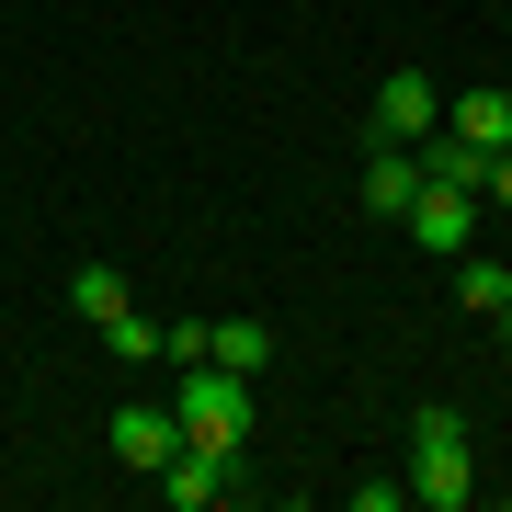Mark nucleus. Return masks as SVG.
I'll return each instance as SVG.
<instances>
[{
    "label": "nucleus",
    "instance_id": "nucleus-7",
    "mask_svg": "<svg viewBox=\"0 0 512 512\" xmlns=\"http://www.w3.org/2000/svg\"><path fill=\"white\" fill-rule=\"evenodd\" d=\"M410 194H421V148L365 137V217H410Z\"/></svg>",
    "mask_w": 512,
    "mask_h": 512
},
{
    "label": "nucleus",
    "instance_id": "nucleus-8",
    "mask_svg": "<svg viewBox=\"0 0 512 512\" xmlns=\"http://www.w3.org/2000/svg\"><path fill=\"white\" fill-rule=\"evenodd\" d=\"M205 365H228V376L262 387V365H274V330H262V319H205Z\"/></svg>",
    "mask_w": 512,
    "mask_h": 512
},
{
    "label": "nucleus",
    "instance_id": "nucleus-3",
    "mask_svg": "<svg viewBox=\"0 0 512 512\" xmlns=\"http://www.w3.org/2000/svg\"><path fill=\"white\" fill-rule=\"evenodd\" d=\"M433 126H444L433 69H387V80H376V103H365V137H387V148H421Z\"/></svg>",
    "mask_w": 512,
    "mask_h": 512
},
{
    "label": "nucleus",
    "instance_id": "nucleus-10",
    "mask_svg": "<svg viewBox=\"0 0 512 512\" xmlns=\"http://www.w3.org/2000/svg\"><path fill=\"white\" fill-rule=\"evenodd\" d=\"M444 114H456V137H467V148H512V92H490V80H478V92H456Z\"/></svg>",
    "mask_w": 512,
    "mask_h": 512
},
{
    "label": "nucleus",
    "instance_id": "nucleus-11",
    "mask_svg": "<svg viewBox=\"0 0 512 512\" xmlns=\"http://www.w3.org/2000/svg\"><path fill=\"white\" fill-rule=\"evenodd\" d=\"M69 308L92 319V330H103V319H126V274H114V262H80V274H69Z\"/></svg>",
    "mask_w": 512,
    "mask_h": 512
},
{
    "label": "nucleus",
    "instance_id": "nucleus-13",
    "mask_svg": "<svg viewBox=\"0 0 512 512\" xmlns=\"http://www.w3.org/2000/svg\"><path fill=\"white\" fill-rule=\"evenodd\" d=\"M478 194H490V205H512V148H490V171H478Z\"/></svg>",
    "mask_w": 512,
    "mask_h": 512
},
{
    "label": "nucleus",
    "instance_id": "nucleus-12",
    "mask_svg": "<svg viewBox=\"0 0 512 512\" xmlns=\"http://www.w3.org/2000/svg\"><path fill=\"white\" fill-rule=\"evenodd\" d=\"M103 353H114V365H160V319H148V308L103 319Z\"/></svg>",
    "mask_w": 512,
    "mask_h": 512
},
{
    "label": "nucleus",
    "instance_id": "nucleus-2",
    "mask_svg": "<svg viewBox=\"0 0 512 512\" xmlns=\"http://www.w3.org/2000/svg\"><path fill=\"white\" fill-rule=\"evenodd\" d=\"M171 410H183V444H217V456H239V444H251V421H262L251 376H228V365H183Z\"/></svg>",
    "mask_w": 512,
    "mask_h": 512
},
{
    "label": "nucleus",
    "instance_id": "nucleus-6",
    "mask_svg": "<svg viewBox=\"0 0 512 512\" xmlns=\"http://www.w3.org/2000/svg\"><path fill=\"white\" fill-rule=\"evenodd\" d=\"M228 467L239 456H217V444H171V467L148 478V490H160L171 512H205V501H228Z\"/></svg>",
    "mask_w": 512,
    "mask_h": 512
},
{
    "label": "nucleus",
    "instance_id": "nucleus-14",
    "mask_svg": "<svg viewBox=\"0 0 512 512\" xmlns=\"http://www.w3.org/2000/svg\"><path fill=\"white\" fill-rule=\"evenodd\" d=\"M501 342H512V308H501Z\"/></svg>",
    "mask_w": 512,
    "mask_h": 512
},
{
    "label": "nucleus",
    "instance_id": "nucleus-1",
    "mask_svg": "<svg viewBox=\"0 0 512 512\" xmlns=\"http://www.w3.org/2000/svg\"><path fill=\"white\" fill-rule=\"evenodd\" d=\"M410 501H421V512H467V501H478L467 421L444 410V399H421V410H410Z\"/></svg>",
    "mask_w": 512,
    "mask_h": 512
},
{
    "label": "nucleus",
    "instance_id": "nucleus-4",
    "mask_svg": "<svg viewBox=\"0 0 512 512\" xmlns=\"http://www.w3.org/2000/svg\"><path fill=\"white\" fill-rule=\"evenodd\" d=\"M103 444H114V467L160 478V467H171V444H183V410H171V399H126V410L103 421Z\"/></svg>",
    "mask_w": 512,
    "mask_h": 512
},
{
    "label": "nucleus",
    "instance_id": "nucleus-9",
    "mask_svg": "<svg viewBox=\"0 0 512 512\" xmlns=\"http://www.w3.org/2000/svg\"><path fill=\"white\" fill-rule=\"evenodd\" d=\"M456 308H467V319H501V308H512V262L456 251Z\"/></svg>",
    "mask_w": 512,
    "mask_h": 512
},
{
    "label": "nucleus",
    "instance_id": "nucleus-5",
    "mask_svg": "<svg viewBox=\"0 0 512 512\" xmlns=\"http://www.w3.org/2000/svg\"><path fill=\"white\" fill-rule=\"evenodd\" d=\"M399 228H410V251H433V262H456L467 239H478V194H467V183H421Z\"/></svg>",
    "mask_w": 512,
    "mask_h": 512
}]
</instances>
